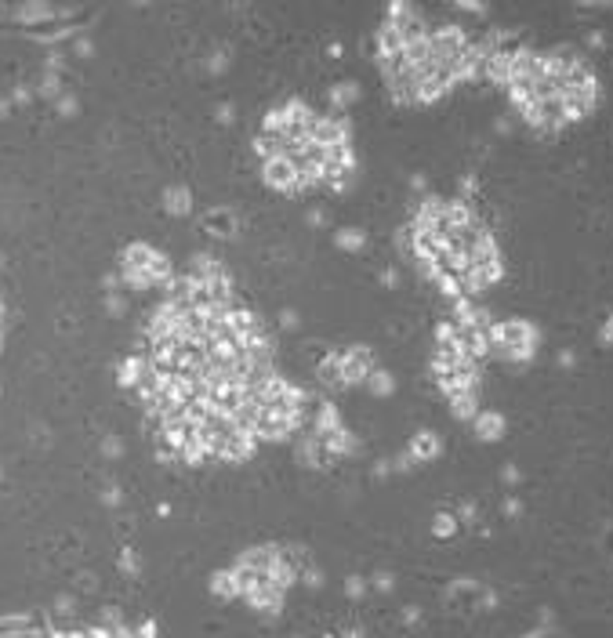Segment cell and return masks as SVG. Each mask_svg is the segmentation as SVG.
<instances>
[{"label":"cell","instance_id":"obj_1","mask_svg":"<svg viewBox=\"0 0 613 638\" xmlns=\"http://www.w3.org/2000/svg\"><path fill=\"white\" fill-rule=\"evenodd\" d=\"M537 341H541V334L526 319H504V323L490 327V348H494L490 355H501L508 363H530L537 352Z\"/></svg>","mask_w":613,"mask_h":638},{"label":"cell","instance_id":"obj_2","mask_svg":"<svg viewBox=\"0 0 613 638\" xmlns=\"http://www.w3.org/2000/svg\"><path fill=\"white\" fill-rule=\"evenodd\" d=\"M262 178H265L269 189H280V193H298V167H294L290 156L262 160Z\"/></svg>","mask_w":613,"mask_h":638},{"label":"cell","instance_id":"obj_3","mask_svg":"<svg viewBox=\"0 0 613 638\" xmlns=\"http://www.w3.org/2000/svg\"><path fill=\"white\" fill-rule=\"evenodd\" d=\"M298 421H302V417L283 414V410H262L255 435H258V439H272V442H280V439H287L294 428H298Z\"/></svg>","mask_w":613,"mask_h":638},{"label":"cell","instance_id":"obj_4","mask_svg":"<svg viewBox=\"0 0 613 638\" xmlns=\"http://www.w3.org/2000/svg\"><path fill=\"white\" fill-rule=\"evenodd\" d=\"M443 215H447V200L439 196H425L417 203V215H414V232H439L447 236V225H443Z\"/></svg>","mask_w":613,"mask_h":638},{"label":"cell","instance_id":"obj_5","mask_svg":"<svg viewBox=\"0 0 613 638\" xmlns=\"http://www.w3.org/2000/svg\"><path fill=\"white\" fill-rule=\"evenodd\" d=\"M370 370H374L370 348H363V345H352L349 352H342V374H345V385H367Z\"/></svg>","mask_w":613,"mask_h":638},{"label":"cell","instance_id":"obj_6","mask_svg":"<svg viewBox=\"0 0 613 638\" xmlns=\"http://www.w3.org/2000/svg\"><path fill=\"white\" fill-rule=\"evenodd\" d=\"M312 142H320L323 149L330 145H349V123L337 116H316L312 123Z\"/></svg>","mask_w":613,"mask_h":638},{"label":"cell","instance_id":"obj_7","mask_svg":"<svg viewBox=\"0 0 613 638\" xmlns=\"http://www.w3.org/2000/svg\"><path fill=\"white\" fill-rule=\"evenodd\" d=\"M436 381H439V392L447 395V399H454V395H461V392L479 388V370H450V374H443V377H436Z\"/></svg>","mask_w":613,"mask_h":638},{"label":"cell","instance_id":"obj_8","mask_svg":"<svg viewBox=\"0 0 613 638\" xmlns=\"http://www.w3.org/2000/svg\"><path fill=\"white\" fill-rule=\"evenodd\" d=\"M203 229L210 232V236H236V229H240V222H236V215H232L229 207H215V210H207L203 215Z\"/></svg>","mask_w":613,"mask_h":638},{"label":"cell","instance_id":"obj_9","mask_svg":"<svg viewBox=\"0 0 613 638\" xmlns=\"http://www.w3.org/2000/svg\"><path fill=\"white\" fill-rule=\"evenodd\" d=\"M250 454H255V435H250V432H232V435L218 446L215 457H222V461H243V457H250Z\"/></svg>","mask_w":613,"mask_h":638},{"label":"cell","instance_id":"obj_10","mask_svg":"<svg viewBox=\"0 0 613 638\" xmlns=\"http://www.w3.org/2000/svg\"><path fill=\"white\" fill-rule=\"evenodd\" d=\"M472 424H476V435H479L483 442H497V439L504 435V428H508L504 414H497V410H479V417H476Z\"/></svg>","mask_w":613,"mask_h":638},{"label":"cell","instance_id":"obj_11","mask_svg":"<svg viewBox=\"0 0 613 638\" xmlns=\"http://www.w3.org/2000/svg\"><path fill=\"white\" fill-rule=\"evenodd\" d=\"M519 51V48H516ZM516 51H497L490 62H486V76H490L494 83H501V88H508L512 83V73H516Z\"/></svg>","mask_w":613,"mask_h":638},{"label":"cell","instance_id":"obj_12","mask_svg":"<svg viewBox=\"0 0 613 638\" xmlns=\"http://www.w3.org/2000/svg\"><path fill=\"white\" fill-rule=\"evenodd\" d=\"M497 280H501V269H476L472 265L469 272L461 276V290H464V297H472V294H483L486 287L497 283Z\"/></svg>","mask_w":613,"mask_h":638},{"label":"cell","instance_id":"obj_13","mask_svg":"<svg viewBox=\"0 0 613 638\" xmlns=\"http://www.w3.org/2000/svg\"><path fill=\"white\" fill-rule=\"evenodd\" d=\"M403 51H407V40H403V33H399V26L385 22L382 29H377V55L392 58V55H403Z\"/></svg>","mask_w":613,"mask_h":638},{"label":"cell","instance_id":"obj_14","mask_svg":"<svg viewBox=\"0 0 613 638\" xmlns=\"http://www.w3.org/2000/svg\"><path fill=\"white\" fill-rule=\"evenodd\" d=\"M287 142H290V135H287V131H283V135H276V131H262V135L255 138V153H258L262 160L287 156Z\"/></svg>","mask_w":613,"mask_h":638},{"label":"cell","instance_id":"obj_15","mask_svg":"<svg viewBox=\"0 0 613 638\" xmlns=\"http://www.w3.org/2000/svg\"><path fill=\"white\" fill-rule=\"evenodd\" d=\"M316 377L323 381L327 388H345V374H342V355L330 352L320 359V367H316Z\"/></svg>","mask_w":613,"mask_h":638},{"label":"cell","instance_id":"obj_16","mask_svg":"<svg viewBox=\"0 0 613 638\" xmlns=\"http://www.w3.org/2000/svg\"><path fill=\"white\" fill-rule=\"evenodd\" d=\"M163 207H167V215H189V210H193V193H189L185 185H167Z\"/></svg>","mask_w":613,"mask_h":638},{"label":"cell","instance_id":"obj_17","mask_svg":"<svg viewBox=\"0 0 613 638\" xmlns=\"http://www.w3.org/2000/svg\"><path fill=\"white\" fill-rule=\"evenodd\" d=\"M479 388H472V392H461V395H454L450 399V414L457 417V421H476L479 417Z\"/></svg>","mask_w":613,"mask_h":638},{"label":"cell","instance_id":"obj_18","mask_svg":"<svg viewBox=\"0 0 613 638\" xmlns=\"http://www.w3.org/2000/svg\"><path fill=\"white\" fill-rule=\"evenodd\" d=\"M294 167H298V189H316V185H323V163H320V160L302 156V160H294Z\"/></svg>","mask_w":613,"mask_h":638},{"label":"cell","instance_id":"obj_19","mask_svg":"<svg viewBox=\"0 0 613 638\" xmlns=\"http://www.w3.org/2000/svg\"><path fill=\"white\" fill-rule=\"evenodd\" d=\"M410 457L414 461H432V457H439V435L436 432H417L410 439Z\"/></svg>","mask_w":613,"mask_h":638},{"label":"cell","instance_id":"obj_20","mask_svg":"<svg viewBox=\"0 0 613 638\" xmlns=\"http://www.w3.org/2000/svg\"><path fill=\"white\" fill-rule=\"evenodd\" d=\"M15 18L18 22H26V26H33V22H51V18H58V8H51V4H22L15 11Z\"/></svg>","mask_w":613,"mask_h":638},{"label":"cell","instance_id":"obj_21","mask_svg":"<svg viewBox=\"0 0 613 638\" xmlns=\"http://www.w3.org/2000/svg\"><path fill=\"white\" fill-rule=\"evenodd\" d=\"M153 258H156V250L149 247V243H131V247H123V265H131V269H149L153 265Z\"/></svg>","mask_w":613,"mask_h":638},{"label":"cell","instance_id":"obj_22","mask_svg":"<svg viewBox=\"0 0 613 638\" xmlns=\"http://www.w3.org/2000/svg\"><path fill=\"white\" fill-rule=\"evenodd\" d=\"M367 388L374 392V395H382V399H389L392 392H396V381H392V374L389 370H370V377H367Z\"/></svg>","mask_w":613,"mask_h":638},{"label":"cell","instance_id":"obj_23","mask_svg":"<svg viewBox=\"0 0 613 638\" xmlns=\"http://www.w3.org/2000/svg\"><path fill=\"white\" fill-rule=\"evenodd\" d=\"M356 95H359L356 80H342V83H334V88H330V102L337 105V109H345V105H352V102H356Z\"/></svg>","mask_w":613,"mask_h":638},{"label":"cell","instance_id":"obj_24","mask_svg":"<svg viewBox=\"0 0 613 638\" xmlns=\"http://www.w3.org/2000/svg\"><path fill=\"white\" fill-rule=\"evenodd\" d=\"M120 283H123V287H131V290H149V287H153L149 272L131 269V265H123V269H120Z\"/></svg>","mask_w":613,"mask_h":638},{"label":"cell","instance_id":"obj_25","mask_svg":"<svg viewBox=\"0 0 613 638\" xmlns=\"http://www.w3.org/2000/svg\"><path fill=\"white\" fill-rule=\"evenodd\" d=\"M334 243L342 247V250H363L367 247V232L363 229H342L334 236Z\"/></svg>","mask_w":613,"mask_h":638},{"label":"cell","instance_id":"obj_26","mask_svg":"<svg viewBox=\"0 0 613 638\" xmlns=\"http://www.w3.org/2000/svg\"><path fill=\"white\" fill-rule=\"evenodd\" d=\"M436 283H439V290L447 294L450 301H461V297H464V290H461V276H447V272H439V280H436Z\"/></svg>","mask_w":613,"mask_h":638},{"label":"cell","instance_id":"obj_27","mask_svg":"<svg viewBox=\"0 0 613 638\" xmlns=\"http://www.w3.org/2000/svg\"><path fill=\"white\" fill-rule=\"evenodd\" d=\"M454 529H457V519H454V515H447V512L436 515V534H439V537H450Z\"/></svg>","mask_w":613,"mask_h":638},{"label":"cell","instance_id":"obj_28","mask_svg":"<svg viewBox=\"0 0 613 638\" xmlns=\"http://www.w3.org/2000/svg\"><path fill=\"white\" fill-rule=\"evenodd\" d=\"M105 308H109L113 315H123V308H128V301H123L120 294H105Z\"/></svg>","mask_w":613,"mask_h":638},{"label":"cell","instance_id":"obj_29","mask_svg":"<svg viewBox=\"0 0 613 638\" xmlns=\"http://www.w3.org/2000/svg\"><path fill=\"white\" fill-rule=\"evenodd\" d=\"M280 327H283V330H294V327H298V312H294V308H283V312H280Z\"/></svg>","mask_w":613,"mask_h":638},{"label":"cell","instance_id":"obj_30","mask_svg":"<svg viewBox=\"0 0 613 638\" xmlns=\"http://www.w3.org/2000/svg\"><path fill=\"white\" fill-rule=\"evenodd\" d=\"M225 66H229V55L222 51V55H210V66H207V69H210V73H222Z\"/></svg>","mask_w":613,"mask_h":638},{"label":"cell","instance_id":"obj_31","mask_svg":"<svg viewBox=\"0 0 613 638\" xmlns=\"http://www.w3.org/2000/svg\"><path fill=\"white\" fill-rule=\"evenodd\" d=\"M457 8H461V11H472V15H483V11H486V4H479V0H461Z\"/></svg>","mask_w":613,"mask_h":638},{"label":"cell","instance_id":"obj_32","mask_svg":"<svg viewBox=\"0 0 613 638\" xmlns=\"http://www.w3.org/2000/svg\"><path fill=\"white\" fill-rule=\"evenodd\" d=\"M599 337H602V345H613V315L602 323V334H599Z\"/></svg>","mask_w":613,"mask_h":638},{"label":"cell","instance_id":"obj_33","mask_svg":"<svg viewBox=\"0 0 613 638\" xmlns=\"http://www.w3.org/2000/svg\"><path fill=\"white\" fill-rule=\"evenodd\" d=\"M58 113H66V116H69V113H76V102H73L69 95H66V98H58Z\"/></svg>","mask_w":613,"mask_h":638},{"label":"cell","instance_id":"obj_34","mask_svg":"<svg viewBox=\"0 0 613 638\" xmlns=\"http://www.w3.org/2000/svg\"><path fill=\"white\" fill-rule=\"evenodd\" d=\"M309 225H312V229L327 225V215H323V210H309Z\"/></svg>","mask_w":613,"mask_h":638},{"label":"cell","instance_id":"obj_35","mask_svg":"<svg viewBox=\"0 0 613 638\" xmlns=\"http://www.w3.org/2000/svg\"><path fill=\"white\" fill-rule=\"evenodd\" d=\"M91 51H95V48H91V40H88V36H80V40H76V55H83V58H88Z\"/></svg>","mask_w":613,"mask_h":638},{"label":"cell","instance_id":"obj_36","mask_svg":"<svg viewBox=\"0 0 613 638\" xmlns=\"http://www.w3.org/2000/svg\"><path fill=\"white\" fill-rule=\"evenodd\" d=\"M102 450L109 454V457H116V454H120V442H116V439H105V442H102Z\"/></svg>","mask_w":613,"mask_h":638},{"label":"cell","instance_id":"obj_37","mask_svg":"<svg viewBox=\"0 0 613 638\" xmlns=\"http://www.w3.org/2000/svg\"><path fill=\"white\" fill-rule=\"evenodd\" d=\"M382 283H385V287H396V272H392V269L382 272Z\"/></svg>","mask_w":613,"mask_h":638},{"label":"cell","instance_id":"obj_38","mask_svg":"<svg viewBox=\"0 0 613 638\" xmlns=\"http://www.w3.org/2000/svg\"><path fill=\"white\" fill-rule=\"evenodd\" d=\"M588 48H602V33H588Z\"/></svg>","mask_w":613,"mask_h":638},{"label":"cell","instance_id":"obj_39","mask_svg":"<svg viewBox=\"0 0 613 638\" xmlns=\"http://www.w3.org/2000/svg\"><path fill=\"white\" fill-rule=\"evenodd\" d=\"M218 120H222V123L232 120V105H222V109H218Z\"/></svg>","mask_w":613,"mask_h":638},{"label":"cell","instance_id":"obj_40","mask_svg":"<svg viewBox=\"0 0 613 638\" xmlns=\"http://www.w3.org/2000/svg\"><path fill=\"white\" fill-rule=\"evenodd\" d=\"M559 367H574V352H563L559 355Z\"/></svg>","mask_w":613,"mask_h":638},{"label":"cell","instance_id":"obj_41","mask_svg":"<svg viewBox=\"0 0 613 638\" xmlns=\"http://www.w3.org/2000/svg\"><path fill=\"white\" fill-rule=\"evenodd\" d=\"M0 116H8V102H0Z\"/></svg>","mask_w":613,"mask_h":638}]
</instances>
